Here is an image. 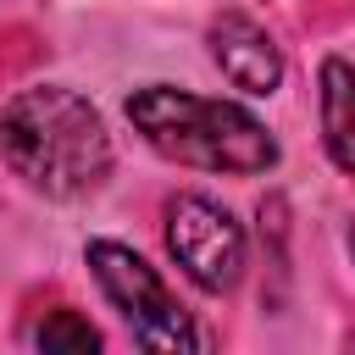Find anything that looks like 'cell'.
Listing matches in <instances>:
<instances>
[{
    "label": "cell",
    "instance_id": "cell-1",
    "mask_svg": "<svg viewBox=\"0 0 355 355\" xmlns=\"http://www.w3.org/2000/svg\"><path fill=\"white\" fill-rule=\"evenodd\" d=\"M0 155L28 189L50 200H78L105 183L111 133L83 94L39 83L0 111Z\"/></svg>",
    "mask_w": 355,
    "mask_h": 355
},
{
    "label": "cell",
    "instance_id": "cell-2",
    "mask_svg": "<svg viewBox=\"0 0 355 355\" xmlns=\"http://www.w3.org/2000/svg\"><path fill=\"white\" fill-rule=\"evenodd\" d=\"M128 116L150 139V150H161L166 161L200 166V172H239V178H250V172H266L277 161L272 133L244 105L205 100V94L172 89V83L139 89L128 100Z\"/></svg>",
    "mask_w": 355,
    "mask_h": 355
},
{
    "label": "cell",
    "instance_id": "cell-3",
    "mask_svg": "<svg viewBox=\"0 0 355 355\" xmlns=\"http://www.w3.org/2000/svg\"><path fill=\"white\" fill-rule=\"evenodd\" d=\"M89 266H94L100 288H105L111 305L128 316V327H133V338H139L144 349L178 355V349H200V344H205L200 327L189 322V311L172 300V288L161 283V272H155L144 255H133L128 244L94 239V244H89Z\"/></svg>",
    "mask_w": 355,
    "mask_h": 355
},
{
    "label": "cell",
    "instance_id": "cell-4",
    "mask_svg": "<svg viewBox=\"0 0 355 355\" xmlns=\"http://www.w3.org/2000/svg\"><path fill=\"white\" fill-rule=\"evenodd\" d=\"M166 250L205 294L233 288L244 272V227L205 194H178L166 205Z\"/></svg>",
    "mask_w": 355,
    "mask_h": 355
},
{
    "label": "cell",
    "instance_id": "cell-5",
    "mask_svg": "<svg viewBox=\"0 0 355 355\" xmlns=\"http://www.w3.org/2000/svg\"><path fill=\"white\" fill-rule=\"evenodd\" d=\"M211 55L244 94H272L283 83V55H277L272 33L261 22H250L244 11H222L211 22Z\"/></svg>",
    "mask_w": 355,
    "mask_h": 355
},
{
    "label": "cell",
    "instance_id": "cell-6",
    "mask_svg": "<svg viewBox=\"0 0 355 355\" xmlns=\"http://www.w3.org/2000/svg\"><path fill=\"white\" fill-rule=\"evenodd\" d=\"M322 139L327 155L355 172V72L344 61H322Z\"/></svg>",
    "mask_w": 355,
    "mask_h": 355
},
{
    "label": "cell",
    "instance_id": "cell-7",
    "mask_svg": "<svg viewBox=\"0 0 355 355\" xmlns=\"http://www.w3.org/2000/svg\"><path fill=\"white\" fill-rule=\"evenodd\" d=\"M33 338H39V349H78V355H83V349H100V333H94L78 311H55V316H44Z\"/></svg>",
    "mask_w": 355,
    "mask_h": 355
},
{
    "label": "cell",
    "instance_id": "cell-8",
    "mask_svg": "<svg viewBox=\"0 0 355 355\" xmlns=\"http://www.w3.org/2000/svg\"><path fill=\"white\" fill-rule=\"evenodd\" d=\"M349 250H355V233H349Z\"/></svg>",
    "mask_w": 355,
    "mask_h": 355
}]
</instances>
